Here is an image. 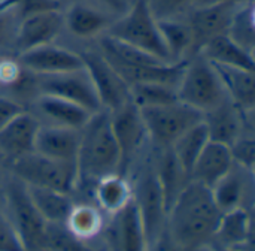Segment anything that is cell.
I'll return each mask as SVG.
<instances>
[{
  "mask_svg": "<svg viewBox=\"0 0 255 251\" xmlns=\"http://www.w3.org/2000/svg\"><path fill=\"white\" fill-rule=\"evenodd\" d=\"M63 30H64L63 7L27 15L21 18L16 25L12 49L18 55L28 49L54 43Z\"/></svg>",
  "mask_w": 255,
  "mask_h": 251,
  "instance_id": "cell-11",
  "label": "cell"
},
{
  "mask_svg": "<svg viewBox=\"0 0 255 251\" xmlns=\"http://www.w3.org/2000/svg\"><path fill=\"white\" fill-rule=\"evenodd\" d=\"M12 175L25 186L51 189L72 195L78 189V169L73 162H61L28 153L9 163Z\"/></svg>",
  "mask_w": 255,
  "mask_h": 251,
  "instance_id": "cell-5",
  "label": "cell"
},
{
  "mask_svg": "<svg viewBox=\"0 0 255 251\" xmlns=\"http://www.w3.org/2000/svg\"><path fill=\"white\" fill-rule=\"evenodd\" d=\"M27 190L34 207L46 223H64L75 205L70 195L63 192L33 186H27Z\"/></svg>",
  "mask_w": 255,
  "mask_h": 251,
  "instance_id": "cell-28",
  "label": "cell"
},
{
  "mask_svg": "<svg viewBox=\"0 0 255 251\" xmlns=\"http://www.w3.org/2000/svg\"><path fill=\"white\" fill-rule=\"evenodd\" d=\"M76 169L78 186H94L103 177L120 174L121 153L111 127L108 111L100 109L94 112L81 129Z\"/></svg>",
  "mask_w": 255,
  "mask_h": 251,
  "instance_id": "cell-2",
  "label": "cell"
},
{
  "mask_svg": "<svg viewBox=\"0 0 255 251\" xmlns=\"http://www.w3.org/2000/svg\"><path fill=\"white\" fill-rule=\"evenodd\" d=\"M22 111H25V106L18 99H15L9 93L0 91V129Z\"/></svg>",
  "mask_w": 255,
  "mask_h": 251,
  "instance_id": "cell-38",
  "label": "cell"
},
{
  "mask_svg": "<svg viewBox=\"0 0 255 251\" xmlns=\"http://www.w3.org/2000/svg\"><path fill=\"white\" fill-rule=\"evenodd\" d=\"M227 99L245 114H254L255 108V75L254 70L214 64Z\"/></svg>",
  "mask_w": 255,
  "mask_h": 251,
  "instance_id": "cell-20",
  "label": "cell"
},
{
  "mask_svg": "<svg viewBox=\"0 0 255 251\" xmlns=\"http://www.w3.org/2000/svg\"><path fill=\"white\" fill-rule=\"evenodd\" d=\"M93 187L97 207L111 216L121 211L133 199V189L121 174L103 177Z\"/></svg>",
  "mask_w": 255,
  "mask_h": 251,
  "instance_id": "cell-25",
  "label": "cell"
},
{
  "mask_svg": "<svg viewBox=\"0 0 255 251\" xmlns=\"http://www.w3.org/2000/svg\"><path fill=\"white\" fill-rule=\"evenodd\" d=\"M105 34L172 63L146 0H133L124 13L114 18Z\"/></svg>",
  "mask_w": 255,
  "mask_h": 251,
  "instance_id": "cell-3",
  "label": "cell"
},
{
  "mask_svg": "<svg viewBox=\"0 0 255 251\" xmlns=\"http://www.w3.org/2000/svg\"><path fill=\"white\" fill-rule=\"evenodd\" d=\"M18 22L16 0H0V54L4 49H12Z\"/></svg>",
  "mask_w": 255,
  "mask_h": 251,
  "instance_id": "cell-35",
  "label": "cell"
},
{
  "mask_svg": "<svg viewBox=\"0 0 255 251\" xmlns=\"http://www.w3.org/2000/svg\"><path fill=\"white\" fill-rule=\"evenodd\" d=\"M149 142L158 150L169 148L185 130L203 120V115L176 100L173 103L139 108Z\"/></svg>",
  "mask_w": 255,
  "mask_h": 251,
  "instance_id": "cell-7",
  "label": "cell"
},
{
  "mask_svg": "<svg viewBox=\"0 0 255 251\" xmlns=\"http://www.w3.org/2000/svg\"><path fill=\"white\" fill-rule=\"evenodd\" d=\"M148 251H191V250H187V249H182V247H179L178 244H175L173 241H172V238L167 235V232H166V229H164V232L158 237V240L148 249Z\"/></svg>",
  "mask_w": 255,
  "mask_h": 251,
  "instance_id": "cell-40",
  "label": "cell"
},
{
  "mask_svg": "<svg viewBox=\"0 0 255 251\" xmlns=\"http://www.w3.org/2000/svg\"><path fill=\"white\" fill-rule=\"evenodd\" d=\"M131 102L137 108L160 106L178 100L176 88L166 84H134L130 85Z\"/></svg>",
  "mask_w": 255,
  "mask_h": 251,
  "instance_id": "cell-33",
  "label": "cell"
},
{
  "mask_svg": "<svg viewBox=\"0 0 255 251\" xmlns=\"http://www.w3.org/2000/svg\"><path fill=\"white\" fill-rule=\"evenodd\" d=\"M64 30L73 37L90 40L106 33L115 16L88 0H75L63 9Z\"/></svg>",
  "mask_w": 255,
  "mask_h": 251,
  "instance_id": "cell-15",
  "label": "cell"
},
{
  "mask_svg": "<svg viewBox=\"0 0 255 251\" xmlns=\"http://www.w3.org/2000/svg\"><path fill=\"white\" fill-rule=\"evenodd\" d=\"M221 216L211 189L190 180L167 211L166 232L179 247L196 251L214 241Z\"/></svg>",
  "mask_w": 255,
  "mask_h": 251,
  "instance_id": "cell-1",
  "label": "cell"
},
{
  "mask_svg": "<svg viewBox=\"0 0 255 251\" xmlns=\"http://www.w3.org/2000/svg\"><path fill=\"white\" fill-rule=\"evenodd\" d=\"M57 1H58V3H61V1H63V0H57Z\"/></svg>",
  "mask_w": 255,
  "mask_h": 251,
  "instance_id": "cell-43",
  "label": "cell"
},
{
  "mask_svg": "<svg viewBox=\"0 0 255 251\" xmlns=\"http://www.w3.org/2000/svg\"><path fill=\"white\" fill-rule=\"evenodd\" d=\"M130 1H133V0H130Z\"/></svg>",
  "mask_w": 255,
  "mask_h": 251,
  "instance_id": "cell-44",
  "label": "cell"
},
{
  "mask_svg": "<svg viewBox=\"0 0 255 251\" xmlns=\"http://www.w3.org/2000/svg\"><path fill=\"white\" fill-rule=\"evenodd\" d=\"M15 57L33 75H55L84 69L79 51L55 45V42L28 49Z\"/></svg>",
  "mask_w": 255,
  "mask_h": 251,
  "instance_id": "cell-14",
  "label": "cell"
},
{
  "mask_svg": "<svg viewBox=\"0 0 255 251\" xmlns=\"http://www.w3.org/2000/svg\"><path fill=\"white\" fill-rule=\"evenodd\" d=\"M214 201L221 213L232 211L235 208H241L245 196V181L241 172L233 168L211 187Z\"/></svg>",
  "mask_w": 255,
  "mask_h": 251,
  "instance_id": "cell-30",
  "label": "cell"
},
{
  "mask_svg": "<svg viewBox=\"0 0 255 251\" xmlns=\"http://www.w3.org/2000/svg\"><path fill=\"white\" fill-rule=\"evenodd\" d=\"M79 139L81 130L78 129L40 123L34 138V153L54 160L76 163Z\"/></svg>",
  "mask_w": 255,
  "mask_h": 251,
  "instance_id": "cell-18",
  "label": "cell"
},
{
  "mask_svg": "<svg viewBox=\"0 0 255 251\" xmlns=\"http://www.w3.org/2000/svg\"><path fill=\"white\" fill-rule=\"evenodd\" d=\"M254 127L248 126L244 129V132L235 139V142L229 147L232 153L233 163L241 166L242 169L253 172L255 163V139Z\"/></svg>",
  "mask_w": 255,
  "mask_h": 251,
  "instance_id": "cell-34",
  "label": "cell"
},
{
  "mask_svg": "<svg viewBox=\"0 0 255 251\" xmlns=\"http://www.w3.org/2000/svg\"><path fill=\"white\" fill-rule=\"evenodd\" d=\"M233 165L230 148L221 142L209 139L191 169L190 180L211 189L233 168Z\"/></svg>",
  "mask_w": 255,
  "mask_h": 251,
  "instance_id": "cell-22",
  "label": "cell"
},
{
  "mask_svg": "<svg viewBox=\"0 0 255 251\" xmlns=\"http://www.w3.org/2000/svg\"><path fill=\"white\" fill-rule=\"evenodd\" d=\"M84 69L96 90L102 109L111 112L131 102L128 84L117 73L99 51H79Z\"/></svg>",
  "mask_w": 255,
  "mask_h": 251,
  "instance_id": "cell-9",
  "label": "cell"
},
{
  "mask_svg": "<svg viewBox=\"0 0 255 251\" xmlns=\"http://www.w3.org/2000/svg\"><path fill=\"white\" fill-rule=\"evenodd\" d=\"M33 103L37 112L40 114V117L48 121L46 124L70 127L78 130H81L94 114L81 105H76L73 102L55 96L37 94L33 99Z\"/></svg>",
  "mask_w": 255,
  "mask_h": 251,
  "instance_id": "cell-21",
  "label": "cell"
},
{
  "mask_svg": "<svg viewBox=\"0 0 255 251\" xmlns=\"http://www.w3.org/2000/svg\"><path fill=\"white\" fill-rule=\"evenodd\" d=\"M94 4H97L99 7H102L103 10L109 12L112 16H118L121 13H124L127 10V7L130 6V0H88Z\"/></svg>",
  "mask_w": 255,
  "mask_h": 251,
  "instance_id": "cell-39",
  "label": "cell"
},
{
  "mask_svg": "<svg viewBox=\"0 0 255 251\" xmlns=\"http://www.w3.org/2000/svg\"><path fill=\"white\" fill-rule=\"evenodd\" d=\"M112 240L115 251H148L149 249L143 223L133 199L114 214Z\"/></svg>",
  "mask_w": 255,
  "mask_h": 251,
  "instance_id": "cell-19",
  "label": "cell"
},
{
  "mask_svg": "<svg viewBox=\"0 0 255 251\" xmlns=\"http://www.w3.org/2000/svg\"><path fill=\"white\" fill-rule=\"evenodd\" d=\"M64 226L78 238L91 243L97 238L105 226L103 214L97 205H73L70 214L67 216Z\"/></svg>",
  "mask_w": 255,
  "mask_h": 251,
  "instance_id": "cell-29",
  "label": "cell"
},
{
  "mask_svg": "<svg viewBox=\"0 0 255 251\" xmlns=\"http://www.w3.org/2000/svg\"><path fill=\"white\" fill-rule=\"evenodd\" d=\"M4 214L24 250H40L48 223L34 207L27 186L13 175L4 187Z\"/></svg>",
  "mask_w": 255,
  "mask_h": 251,
  "instance_id": "cell-6",
  "label": "cell"
},
{
  "mask_svg": "<svg viewBox=\"0 0 255 251\" xmlns=\"http://www.w3.org/2000/svg\"><path fill=\"white\" fill-rule=\"evenodd\" d=\"M254 12V0L239 6L226 33L235 43L253 54L255 49Z\"/></svg>",
  "mask_w": 255,
  "mask_h": 251,
  "instance_id": "cell-31",
  "label": "cell"
},
{
  "mask_svg": "<svg viewBox=\"0 0 255 251\" xmlns=\"http://www.w3.org/2000/svg\"><path fill=\"white\" fill-rule=\"evenodd\" d=\"M40 250L46 251H97L88 241L75 237L64 223H48Z\"/></svg>",
  "mask_w": 255,
  "mask_h": 251,
  "instance_id": "cell-32",
  "label": "cell"
},
{
  "mask_svg": "<svg viewBox=\"0 0 255 251\" xmlns=\"http://www.w3.org/2000/svg\"><path fill=\"white\" fill-rule=\"evenodd\" d=\"M217 251H239V249H227V247H218Z\"/></svg>",
  "mask_w": 255,
  "mask_h": 251,
  "instance_id": "cell-42",
  "label": "cell"
},
{
  "mask_svg": "<svg viewBox=\"0 0 255 251\" xmlns=\"http://www.w3.org/2000/svg\"><path fill=\"white\" fill-rule=\"evenodd\" d=\"M242 4H208L194 6L184 19L187 21L193 36V55L199 54L202 46L211 39L226 34L232 18Z\"/></svg>",
  "mask_w": 255,
  "mask_h": 251,
  "instance_id": "cell-13",
  "label": "cell"
},
{
  "mask_svg": "<svg viewBox=\"0 0 255 251\" xmlns=\"http://www.w3.org/2000/svg\"><path fill=\"white\" fill-rule=\"evenodd\" d=\"M199 55H202L203 58L214 64L233 66L250 70L255 69L254 54L235 43L227 34L217 36L206 42L199 51Z\"/></svg>",
  "mask_w": 255,
  "mask_h": 251,
  "instance_id": "cell-23",
  "label": "cell"
},
{
  "mask_svg": "<svg viewBox=\"0 0 255 251\" xmlns=\"http://www.w3.org/2000/svg\"><path fill=\"white\" fill-rule=\"evenodd\" d=\"M40 120L30 111H22L0 129V157L9 163L34 151V138Z\"/></svg>",
  "mask_w": 255,
  "mask_h": 251,
  "instance_id": "cell-16",
  "label": "cell"
},
{
  "mask_svg": "<svg viewBox=\"0 0 255 251\" xmlns=\"http://www.w3.org/2000/svg\"><path fill=\"white\" fill-rule=\"evenodd\" d=\"M253 0H196L194 6H208V4H245Z\"/></svg>",
  "mask_w": 255,
  "mask_h": 251,
  "instance_id": "cell-41",
  "label": "cell"
},
{
  "mask_svg": "<svg viewBox=\"0 0 255 251\" xmlns=\"http://www.w3.org/2000/svg\"><path fill=\"white\" fill-rule=\"evenodd\" d=\"M0 55H1V54H0Z\"/></svg>",
  "mask_w": 255,
  "mask_h": 251,
  "instance_id": "cell-45",
  "label": "cell"
},
{
  "mask_svg": "<svg viewBox=\"0 0 255 251\" xmlns=\"http://www.w3.org/2000/svg\"><path fill=\"white\" fill-rule=\"evenodd\" d=\"M251 232H253L251 216L244 207H241L223 213L214 240H217L218 247L242 249L251 241Z\"/></svg>",
  "mask_w": 255,
  "mask_h": 251,
  "instance_id": "cell-24",
  "label": "cell"
},
{
  "mask_svg": "<svg viewBox=\"0 0 255 251\" xmlns=\"http://www.w3.org/2000/svg\"><path fill=\"white\" fill-rule=\"evenodd\" d=\"M111 127L121 153V168L126 166L145 145L148 139L146 127L140 109L128 102L121 108L109 112Z\"/></svg>",
  "mask_w": 255,
  "mask_h": 251,
  "instance_id": "cell-12",
  "label": "cell"
},
{
  "mask_svg": "<svg viewBox=\"0 0 255 251\" xmlns=\"http://www.w3.org/2000/svg\"><path fill=\"white\" fill-rule=\"evenodd\" d=\"M34 91L37 94L55 96L84 106L91 112L102 109L96 90L85 69L55 75H34Z\"/></svg>",
  "mask_w": 255,
  "mask_h": 251,
  "instance_id": "cell-10",
  "label": "cell"
},
{
  "mask_svg": "<svg viewBox=\"0 0 255 251\" xmlns=\"http://www.w3.org/2000/svg\"><path fill=\"white\" fill-rule=\"evenodd\" d=\"M208 142H209L208 129L202 120L200 123H197L193 127H190L188 130H185L170 145V150H172L176 162L179 163L182 171L188 175V178H190L191 169H193L197 157L200 156V153L203 151V148Z\"/></svg>",
  "mask_w": 255,
  "mask_h": 251,
  "instance_id": "cell-27",
  "label": "cell"
},
{
  "mask_svg": "<svg viewBox=\"0 0 255 251\" xmlns=\"http://www.w3.org/2000/svg\"><path fill=\"white\" fill-rule=\"evenodd\" d=\"M178 100L202 115L227 100L226 91L212 63L196 54L185 63L176 87Z\"/></svg>",
  "mask_w": 255,
  "mask_h": 251,
  "instance_id": "cell-4",
  "label": "cell"
},
{
  "mask_svg": "<svg viewBox=\"0 0 255 251\" xmlns=\"http://www.w3.org/2000/svg\"><path fill=\"white\" fill-rule=\"evenodd\" d=\"M133 201L143 223L148 246L151 247L166 229L167 205L154 166H148L137 178Z\"/></svg>",
  "mask_w": 255,
  "mask_h": 251,
  "instance_id": "cell-8",
  "label": "cell"
},
{
  "mask_svg": "<svg viewBox=\"0 0 255 251\" xmlns=\"http://www.w3.org/2000/svg\"><path fill=\"white\" fill-rule=\"evenodd\" d=\"M152 16L158 19L184 18L196 4V0H146Z\"/></svg>",
  "mask_w": 255,
  "mask_h": 251,
  "instance_id": "cell-36",
  "label": "cell"
},
{
  "mask_svg": "<svg viewBox=\"0 0 255 251\" xmlns=\"http://www.w3.org/2000/svg\"><path fill=\"white\" fill-rule=\"evenodd\" d=\"M203 123L211 141L230 147L245 127L253 126V114L242 112L229 99L203 114Z\"/></svg>",
  "mask_w": 255,
  "mask_h": 251,
  "instance_id": "cell-17",
  "label": "cell"
},
{
  "mask_svg": "<svg viewBox=\"0 0 255 251\" xmlns=\"http://www.w3.org/2000/svg\"><path fill=\"white\" fill-rule=\"evenodd\" d=\"M0 251H25L4 211L0 210Z\"/></svg>",
  "mask_w": 255,
  "mask_h": 251,
  "instance_id": "cell-37",
  "label": "cell"
},
{
  "mask_svg": "<svg viewBox=\"0 0 255 251\" xmlns=\"http://www.w3.org/2000/svg\"><path fill=\"white\" fill-rule=\"evenodd\" d=\"M158 30L172 63L188 60L193 54L191 30L184 18L158 19Z\"/></svg>",
  "mask_w": 255,
  "mask_h": 251,
  "instance_id": "cell-26",
  "label": "cell"
}]
</instances>
